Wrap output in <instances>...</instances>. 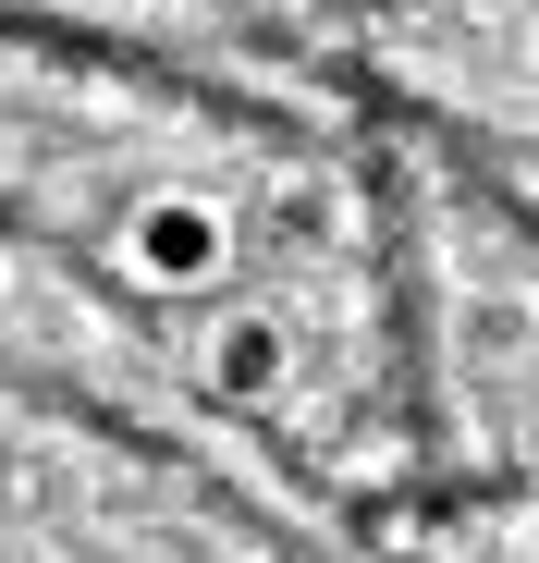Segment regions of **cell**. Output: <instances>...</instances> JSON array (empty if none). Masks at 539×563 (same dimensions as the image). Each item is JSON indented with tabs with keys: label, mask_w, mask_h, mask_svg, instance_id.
Here are the masks:
<instances>
[{
	"label": "cell",
	"mask_w": 539,
	"mask_h": 563,
	"mask_svg": "<svg viewBox=\"0 0 539 563\" xmlns=\"http://www.w3.org/2000/svg\"><path fill=\"white\" fill-rule=\"evenodd\" d=\"M197 367H209V393L257 405V393H283V367H295V343H283V319H270V307H221V319L197 331Z\"/></svg>",
	"instance_id": "cell-2"
},
{
	"label": "cell",
	"mask_w": 539,
	"mask_h": 563,
	"mask_svg": "<svg viewBox=\"0 0 539 563\" xmlns=\"http://www.w3.org/2000/svg\"><path fill=\"white\" fill-rule=\"evenodd\" d=\"M0 282H13V257H0Z\"/></svg>",
	"instance_id": "cell-3"
},
{
	"label": "cell",
	"mask_w": 539,
	"mask_h": 563,
	"mask_svg": "<svg viewBox=\"0 0 539 563\" xmlns=\"http://www.w3.org/2000/svg\"><path fill=\"white\" fill-rule=\"evenodd\" d=\"M123 257H135L147 295H209L221 257H233V221H221L209 197H147V209L123 221Z\"/></svg>",
	"instance_id": "cell-1"
}]
</instances>
